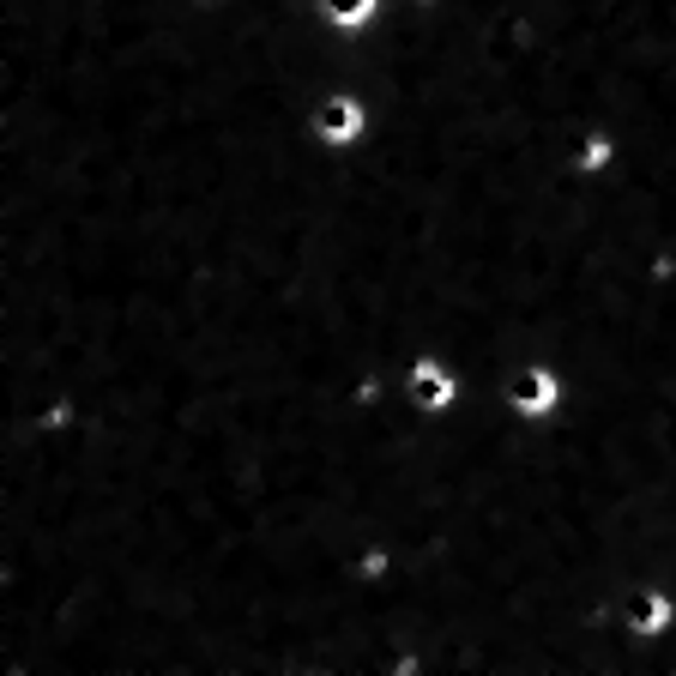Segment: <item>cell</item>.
Segmentation results:
<instances>
[{"label": "cell", "instance_id": "6da1fadb", "mask_svg": "<svg viewBox=\"0 0 676 676\" xmlns=\"http://www.w3.org/2000/svg\"><path fill=\"white\" fill-rule=\"evenodd\" d=\"M550 399H556V387H550V375H520V387H514V405L520 411H550Z\"/></svg>", "mask_w": 676, "mask_h": 676}, {"label": "cell", "instance_id": "7a4b0ae2", "mask_svg": "<svg viewBox=\"0 0 676 676\" xmlns=\"http://www.w3.org/2000/svg\"><path fill=\"white\" fill-rule=\"evenodd\" d=\"M417 399H423V405H447V399H453V387H447V375H441L435 363L417 369Z\"/></svg>", "mask_w": 676, "mask_h": 676}, {"label": "cell", "instance_id": "3957f363", "mask_svg": "<svg viewBox=\"0 0 676 676\" xmlns=\"http://www.w3.org/2000/svg\"><path fill=\"white\" fill-rule=\"evenodd\" d=\"M320 127H326V133H357V109H351V103H332V109L320 115Z\"/></svg>", "mask_w": 676, "mask_h": 676}, {"label": "cell", "instance_id": "277c9868", "mask_svg": "<svg viewBox=\"0 0 676 676\" xmlns=\"http://www.w3.org/2000/svg\"><path fill=\"white\" fill-rule=\"evenodd\" d=\"M326 13H332V19H351V25H357V19L369 13V0H326Z\"/></svg>", "mask_w": 676, "mask_h": 676}]
</instances>
